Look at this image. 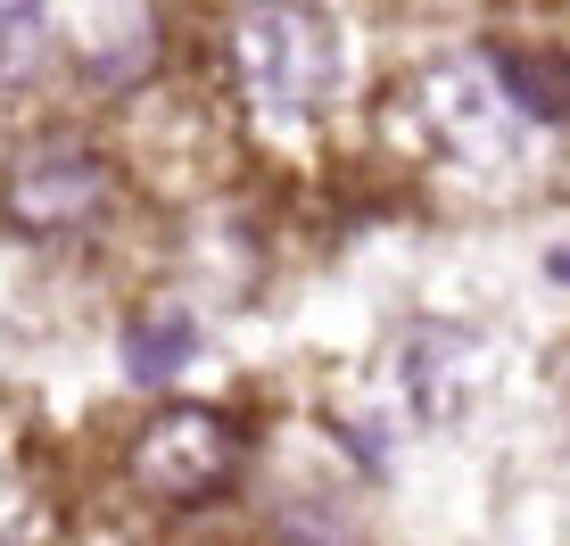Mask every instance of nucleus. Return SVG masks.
I'll return each instance as SVG.
<instances>
[{"instance_id": "f257e3e1", "label": "nucleus", "mask_w": 570, "mask_h": 546, "mask_svg": "<svg viewBox=\"0 0 570 546\" xmlns=\"http://www.w3.org/2000/svg\"><path fill=\"white\" fill-rule=\"evenodd\" d=\"M232 84L248 125L273 142H306L340 91V26L314 0H248L232 17Z\"/></svg>"}, {"instance_id": "f03ea898", "label": "nucleus", "mask_w": 570, "mask_h": 546, "mask_svg": "<svg viewBox=\"0 0 570 546\" xmlns=\"http://www.w3.org/2000/svg\"><path fill=\"white\" fill-rule=\"evenodd\" d=\"M397 116L455 166H497L504 149H513V125H521L504 75L480 67V58H430L414 84L389 100V125H397Z\"/></svg>"}, {"instance_id": "7ed1b4c3", "label": "nucleus", "mask_w": 570, "mask_h": 546, "mask_svg": "<svg viewBox=\"0 0 570 546\" xmlns=\"http://www.w3.org/2000/svg\"><path fill=\"white\" fill-rule=\"evenodd\" d=\"M108 191H116V174L83 142H42L0 174V224L26 232V241H67V232L100 224Z\"/></svg>"}, {"instance_id": "20e7f679", "label": "nucleus", "mask_w": 570, "mask_h": 546, "mask_svg": "<svg viewBox=\"0 0 570 546\" xmlns=\"http://www.w3.org/2000/svg\"><path fill=\"white\" fill-rule=\"evenodd\" d=\"M232 472H240V431H232V415H215V406H166V415L132 439V480H141L149 497L199 505V497L224 489Z\"/></svg>"}, {"instance_id": "39448f33", "label": "nucleus", "mask_w": 570, "mask_h": 546, "mask_svg": "<svg viewBox=\"0 0 570 546\" xmlns=\"http://www.w3.org/2000/svg\"><path fill=\"white\" fill-rule=\"evenodd\" d=\"M497 75L529 125H570V50H497Z\"/></svg>"}, {"instance_id": "423d86ee", "label": "nucleus", "mask_w": 570, "mask_h": 546, "mask_svg": "<svg viewBox=\"0 0 570 546\" xmlns=\"http://www.w3.org/2000/svg\"><path fill=\"white\" fill-rule=\"evenodd\" d=\"M190 357H199V323H190V315H149V323L125 331V373L141 389H166Z\"/></svg>"}, {"instance_id": "0eeeda50", "label": "nucleus", "mask_w": 570, "mask_h": 546, "mask_svg": "<svg viewBox=\"0 0 570 546\" xmlns=\"http://www.w3.org/2000/svg\"><path fill=\"white\" fill-rule=\"evenodd\" d=\"M33 26H42V0H17V17L0 26V75H9V84L33 67V58H26L33 50Z\"/></svg>"}, {"instance_id": "6e6552de", "label": "nucleus", "mask_w": 570, "mask_h": 546, "mask_svg": "<svg viewBox=\"0 0 570 546\" xmlns=\"http://www.w3.org/2000/svg\"><path fill=\"white\" fill-rule=\"evenodd\" d=\"M9 514H17V489L0 480V546H9Z\"/></svg>"}, {"instance_id": "1a4fd4ad", "label": "nucleus", "mask_w": 570, "mask_h": 546, "mask_svg": "<svg viewBox=\"0 0 570 546\" xmlns=\"http://www.w3.org/2000/svg\"><path fill=\"white\" fill-rule=\"evenodd\" d=\"M546 273H554V282H570V241L554 248V257H546Z\"/></svg>"}]
</instances>
